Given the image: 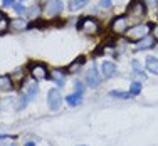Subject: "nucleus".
Listing matches in <instances>:
<instances>
[{"instance_id": "nucleus-1", "label": "nucleus", "mask_w": 158, "mask_h": 146, "mask_svg": "<svg viewBox=\"0 0 158 146\" xmlns=\"http://www.w3.org/2000/svg\"><path fill=\"white\" fill-rule=\"evenodd\" d=\"M77 30H81L84 35H98L101 32V22L96 17H82L77 22Z\"/></svg>"}, {"instance_id": "nucleus-2", "label": "nucleus", "mask_w": 158, "mask_h": 146, "mask_svg": "<svg viewBox=\"0 0 158 146\" xmlns=\"http://www.w3.org/2000/svg\"><path fill=\"white\" fill-rule=\"evenodd\" d=\"M146 12H148V7H146L145 0H131L128 5L126 15L128 18H133V20H141L146 15Z\"/></svg>"}, {"instance_id": "nucleus-3", "label": "nucleus", "mask_w": 158, "mask_h": 146, "mask_svg": "<svg viewBox=\"0 0 158 146\" xmlns=\"http://www.w3.org/2000/svg\"><path fill=\"white\" fill-rule=\"evenodd\" d=\"M152 24H136L133 25V27L128 29V32L125 35L128 37V40L130 42H138V40H141L143 37L150 35V32H152Z\"/></svg>"}, {"instance_id": "nucleus-4", "label": "nucleus", "mask_w": 158, "mask_h": 146, "mask_svg": "<svg viewBox=\"0 0 158 146\" xmlns=\"http://www.w3.org/2000/svg\"><path fill=\"white\" fill-rule=\"evenodd\" d=\"M29 69V74H31V77L34 81H46L49 79V67L46 64H42V62H31V64L27 66Z\"/></svg>"}, {"instance_id": "nucleus-5", "label": "nucleus", "mask_w": 158, "mask_h": 146, "mask_svg": "<svg viewBox=\"0 0 158 146\" xmlns=\"http://www.w3.org/2000/svg\"><path fill=\"white\" fill-rule=\"evenodd\" d=\"M130 24H128V15H116L110 24V30L113 35H123L128 32Z\"/></svg>"}, {"instance_id": "nucleus-6", "label": "nucleus", "mask_w": 158, "mask_h": 146, "mask_svg": "<svg viewBox=\"0 0 158 146\" xmlns=\"http://www.w3.org/2000/svg\"><path fill=\"white\" fill-rule=\"evenodd\" d=\"M62 9H64L62 0H46V3H44V14L49 18L57 17L62 12Z\"/></svg>"}, {"instance_id": "nucleus-7", "label": "nucleus", "mask_w": 158, "mask_h": 146, "mask_svg": "<svg viewBox=\"0 0 158 146\" xmlns=\"http://www.w3.org/2000/svg\"><path fill=\"white\" fill-rule=\"evenodd\" d=\"M86 84L91 89H94L101 84V74H99V69H98L96 66H93L88 69V72H86Z\"/></svg>"}, {"instance_id": "nucleus-8", "label": "nucleus", "mask_w": 158, "mask_h": 146, "mask_svg": "<svg viewBox=\"0 0 158 146\" xmlns=\"http://www.w3.org/2000/svg\"><path fill=\"white\" fill-rule=\"evenodd\" d=\"M61 103H62V97L59 94L57 89H49L47 91V104L51 107V111H57L61 107Z\"/></svg>"}, {"instance_id": "nucleus-9", "label": "nucleus", "mask_w": 158, "mask_h": 146, "mask_svg": "<svg viewBox=\"0 0 158 146\" xmlns=\"http://www.w3.org/2000/svg\"><path fill=\"white\" fill-rule=\"evenodd\" d=\"M66 71L59 69V67H54V69H51V72H49V77H51L52 82H56V84L59 86V87H62L64 84H66Z\"/></svg>"}, {"instance_id": "nucleus-10", "label": "nucleus", "mask_w": 158, "mask_h": 146, "mask_svg": "<svg viewBox=\"0 0 158 146\" xmlns=\"http://www.w3.org/2000/svg\"><path fill=\"white\" fill-rule=\"evenodd\" d=\"M99 72L103 74L104 79H111L116 76V66L111 61H103V64L99 66Z\"/></svg>"}, {"instance_id": "nucleus-11", "label": "nucleus", "mask_w": 158, "mask_h": 146, "mask_svg": "<svg viewBox=\"0 0 158 146\" xmlns=\"http://www.w3.org/2000/svg\"><path fill=\"white\" fill-rule=\"evenodd\" d=\"M152 47H155V40L152 39L150 35H146V37H143L141 40H138V42H135V51H146V49H152Z\"/></svg>"}, {"instance_id": "nucleus-12", "label": "nucleus", "mask_w": 158, "mask_h": 146, "mask_svg": "<svg viewBox=\"0 0 158 146\" xmlns=\"http://www.w3.org/2000/svg\"><path fill=\"white\" fill-rule=\"evenodd\" d=\"M37 92H39V86H37V81H35V82H32V84L27 87V91L24 92L25 101H27V103L34 101V99H35V96H37Z\"/></svg>"}, {"instance_id": "nucleus-13", "label": "nucleus", "mask_w": 158, "mask_h": 146, "mask_svg": "<svg viewBox=\"0 0 158 146\" xmlns=\"http://www.w3.org/2000/svg\"><path fill=\"white\" fill-rule=\"evenodd\" d=\"M86 62V57L84 55H79V57L76 59V61H73L69 66H67V69H66V72H69V74H73V72H77L79 69H81V66Z\"/></svg>"}, {"instance_id": "nucleus-14", "label": "nucleus", "mask_w": 158, "mask_h": 146, "mask_svg": "<svg viewBox=\"0 0 158 146\" xmlns=\"http://www.w3.org/2000/svg\"><path fill=\"white\" fill-rule=\"evenodd\" d=\"M14 89V79L10 76H0V91L7 92Z\"/></svg>"}, {"instance_id": "nucleus-15", "label": "nucleus", "mask_w": 158, "mask_h": 146, "mask_svg": "<svg viewBox=\"0 0 158 146\" xmlns=\"http://www.w3.org/2000/svg\"><path fill=\"white\" fill-rule=\"evenodd\" d=\"M146 71L155 74V76L158 74V59L156 57H153V55H148V57H146Z\"/></svg>"}, {"instance_id": "nucleus-16", "label": "nucleus", "mask_w": 158, "mask_h": 146, "mask_svg": "<svg viewBox=\"0 0 158 146\" xmlns=\"http://www.w3.org/2000/svg\"><path fill=\"white\" fill-rule=\"evenodd\" d=\"M10 27L14 30H24V29H29V24L22 17H19V18H12L10 20Z\"/></svg>"}, {"instance_id": "nucleus-17", "label": "nucleus", "mask_w": 158, "mask_h": 146, "mask_svg": "<svg viewBox=\"0 0 158 146\" xmlns=\"http://www.w3.org/2000/svg\"><path fill=\"white\" fill-rule=\"evenodd\" d=\"M66 101H67V104H69V106L76 107V106H79V104L82 103V94H81V92H74V94H69V96L66 97Z\"/></svg>"}, {"instance_id": "nucleus-18", "label": "nucleus", "mask_w": 158, "mask_h": 146, "mask_svg": "<svg viewBox=\"0 0 158 146\" xmlns=\"http://www.w3.org/2000/svg\"><path fill=\"white\" fill-rule=\"evenodd\" d=\"M131 67H133V74H138L143 81H146V76H145V72H143V67H141V64L136 61V59L131 61Z\"/></svg>"}, {"instance_id": "nucleus-19", "label": "nucleus", "mask_w": 158, "mask_h": 146, "mask_svg": "<svg viewBox=\"0 0 158 146\" xmlns=\"http://www.w3.org/2000/svg\"><path fill=\"white\" fill-rule=\"evenodd\" d=\"M110 96L111 97H116V99H130V97H131L130 91H118V89H113V91H110Z\"/></svg>"}, {"instance_id": "nucleus-20", "label": "nucleus", "mask_w": 158, "mask_h": 146, "mask_svg": "<svg viewBox=\"0 0 158 146\" xmlns=\"http://www.w3.org/2000/svg\"><path fill=\"white\" fill-rule=\"evenodd\" d=\"M141 81H133L131 82V86H130V94L131 96H138L141 92Z\"/></svg>"}, {"instance_id": "nucleus-21", "label": "nucleus", "mask_w": 158, "mask_h": 146, "mask_svg": "<svg viewBox=\"0 0 158 146\" xmlns=\"http://www.w3.org/2000/svg\"><path fill=\"white\" fill-rule=\"evenodd\" d=\"M9 27H10V20L7 17H2L0 18V34H5L9 30Z\"/></svg>"}, {"instance_id": "nucleus-22", "label": "nucleus", "mask_w": 158, "mask_h": 146, "mask_svg": "<svg viewBox=\"0 0 158 146\" xmlns=\"http://www.w3.org/2000/svg\"><path fill=\"white\" fill-rule=\"evenodd\" d=\"M84 5H86V2H82V0H71L69 9L71 10H77V9H81V7H84Z\"/></svg>"}, {"instance_id": "nucleus-23", "label": "nucleus", "mask_w": 158, "mask_h": 146, "mask_svg": "<svg viewBox=\"0 0 158 146\" xmlns=\"http://www.w3.org/2000/svg\"><path fill=\"white\" fill-rule=\"evenodd\" d=\"M14 10H15L17 14H20V15H22V14H27V9L24 7V3H22V2H15V3H14Z\"/></svg>"}, {"instance_id": "nucleus-24", "label": "nucleus", "mask_w": 158, "mask_h": 146, "mask_svg": "<svg viewBox=\"0 0 158 146\" xmlns=\"http://www.w3.org/2000/svg\"><path fill=\"white\" fill-rule=\"evenodd\" d=\"M111 5H113V0H101V2H99L101 9H110Z\"/></svg>"}, {"instance_id": "nucleus-25", "label": "nucleus", "mask_w": 158, "mask_h": 146, "mask_svg": "<svg viewBox=\"0 0 158 146\" xmlns=\"http://www.w3.org/2000/svg\"><path fill=\"white\" fill-rule=\"evenodd\" d=\"M74 89H76V92H81V94L84 92V86H82L79 81H76V82H74Z\"/></svg>"}, {"instance_id": "nucleus-26", "label": "nucleus", "mask_w": 158, "mask_h": 146, "mask_svg": "<svg viewBox=\"0 0 158 146\" xmlns=\"http://www.w3.org/2000/svg\"><path fill=\"white\" fill-rule=\"evenodd\" d=\"M152 34H153V39L158 40V24L156 25H153L152 27Z\"/></svg>"}, {"instance_id": "nucleus-27", "label": "nucleus", "mask_w": 158, "mask_h": 146, "mask_svg": "<svg viewBox=\"0 0 158 146\" xmlns=\"http://www.w3.org/2000/svg\"><path fill=\"white\" fill-rule=\"evenodd\" d=\"M14 3H15L14 0H2V5L3 7H14Z\"/></svg>"}, {"instance_id": "nucleus-28", "label": "nucleus", "mask_w": 158, "mask_h": 146, "mask_svg": "<svg viewBox=\"0 0 158 146\" xmlns=\"http://www.w3.org/2000/svg\"><path fill=\"white\" fill-rule=\"evenodd\" d=\"M27 12H31L32 15H34V14H35V15H37V12H39V7H32V9H29Z\"/></svg>"}, {"instance_id": "nucleus-29", "label": "nucleus", "mask_w": 158, "mask_h": 146, "mask_svg": "<svg viewBox=\"0 0 158 146\" xmlns=\"http://www.w3.org/2000/svg\"><path fill=\"white\" fill-rule=\"evenodd\" d=\"M14 138V136H12ZM5 140H7V138H5ZM0 146H10L9 144V141H3V140H0Z\"/></svg>"}, {"instance_id": "nucleus-30", "label": "nucleus", "mask_w": 158, "mask_h": 146, "mask_svg": "<svg viewBox=\"0 0 158 146\" xmlns=\"http://www.w3.org/2000/svg\"><path fill=\"white\" fill-rule=\"evenodd\" d=\"M148 3H150V5H156L158 0H148Z\"/></svg>"}, {"instance_id": "nucleus-31", "label": "nucleus", "mask_w": 158, "mask_h": 146, "mask_svg": "<svg viewBox=\"0 0 158 146\" xmlns=\"http://www.w3.org/2000/svg\"><path fill=\"white\" fill-rule=\"evenodd\" d=\"M24 146H35V143H32V141H29V143H25Z\"/></svg>"}, {"instance_id": "nucleus-32", "label": "nucleus", "mask_w": 158, "mask_h": 146, "mask_svg": "<svg viewBox=\"0 0 158 146\" xmlns=\"http://www.w3.org/2000/svg\"><path fill=\"white\" fill-rule=\"evenodd\" d=\"M155 49H156V52H158V40H156V44H155Z\"/></svg>"}, {"instance_id": "nucleus-33", "label": "nucleus", "mask_w": 158, "mask_h": 146, "mask_svg": "<svg viewBox=\"0 0 158 146\" xmlns=\"http://www.w3.org/2000/svg\"><path fill=\"white\" fill-rule=\"evenodd\" d=\"M2 17H5V15H3V14H2V10H0V18H2Z\"/></svg>"}, {"instance_id": "nucleus-34", "label": "nucleus", "mask_w": 158, "mask_h": 146, "mask_svg": "<svg viewBox=\"0 0 158 146\" xmlns=\"http://www.w3.org/2000/svg\"><path fill=\"white\" fill-rule=\"evenodd\" d=\"M10 146H17V144H10Z\"/></svg>"}, {"instance_id": "nucleus-35", "label": "nucleus", "mask_w": 158, "mask_h": 146, "mask_svg": "<svg viewBox=\"0 0 158 146\" xmlns=\"http://www.w3.org/2000/svg\"><path fill=\"white\" fill-rule=\"evenodd\" d=\"M19 2H24V0H19Z\"/></svg>"}, {"instance_id": "nucleus-36", "label": "nucleus", "mask_w": 158, "mask_h": 146, "mask_svg": "<svg viewBox=\"0 0 158 146\" xmlns=\"http://www.w3.org/2000/svg\"><path fill=\"white\" fill-rule=\"evenodd\" d=\"M82 2H88V0H82Z\"/></svg>"}, {"instance_id": "nucleus-37", "label": "nucleus", "mask_w": 158, "mask_h": 146, "mask_svg": "<svg viewBox=\"0 0 158 146\" xmlns=\"http://www.w3.org/2000/svg\"><path fill=\"white\" fill-rule=\"evenodd\" d=\"M82 146H86V144H82Z\"/></svg>"}]
</instances>
